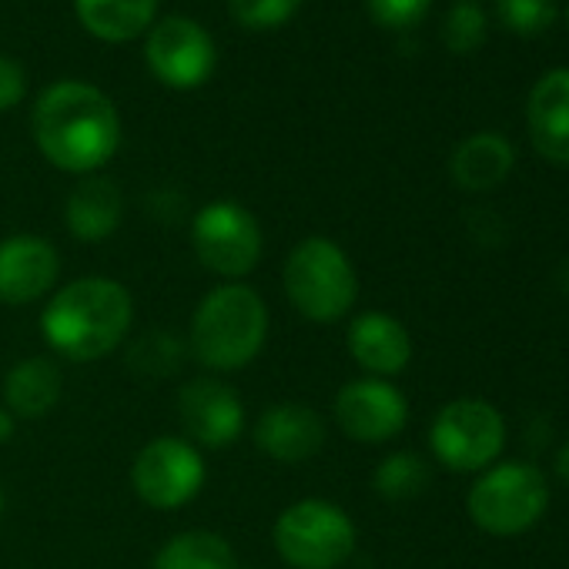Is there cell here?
Here are the masks:
<instances>
[{
	"instance_id": "cell-1",
	"label": "cell",
	"mask_w": 569,
	"mask_h": 569,
	"mask_svg": "<svg viewBox=\"0 0 569 569\" xmlns=\"http://www.w3.org/2000/svg\"><path fill=\"white\" fill-rule=\"evenodd\" d=\"M38 151L68 174H94L121 144L114 101L88 81H58L44 88L31 111Z\"/></svg>"
},
{
	"instance_id": "cell-2",
	"label": "cell",
	"mask_w": 569,
	"mask_h": 569,
	"mask_svg": "<svg viewBox=\"0 0 569 569\" xmlns=\"http://www.w3.org/2000/svg\"><path fill=\"white\" fill-rule=\"evenodd\" d=\"M134 299L114 278H78L51 292L41 312L44 342L71 362L111 356L131 332Z\"/></svg>"
},
{
	"instance_id": "cell-3",
	"label": "cell",
	"mask_w": 569,
	"mask_h": 569,
	"mask_svg": "<svg viewBox=\"0 0 569 569\" xmlns=\"http://www.w3.org/2000/svg\"><path fill=\"white\" fill-rule=\"evenodd\" d=\"M268 342V306L244 281H221L191 316V356L214 372L251 366Z\"/></svg>"
},
{
	"instance_id": "cell-4",
	"label": "cell",
	"mask_w": 569,
	"mask_h": 569,
	"mask_svg": "<svg viewBox=\"0 0 569 569\" xmlns=\"http://www.w3.org/2000/svg\"><path fill=\"white\" fill-rule=\"evenodd\" d=\"M281 284L289 306L319 326L339 322L359 299V274L339 241L312 234L299 241L281 268Z\"/></svg>"
},
{
	"instance_id": "cell-5",
	"label": "cell",
	"mask_w": 569,
	"mask_h": 569,
	"mask_svg": "<svg viewBox=\"0 0 569 569\" xmlns=\"http://www.w3.org/2000/svg\"><path fill=\"white\" fill-rule=\"evenodd\" d=\"M271 539L292 569H339L356 552L359 532L342 506L329 499H299L278 512Z\"/></svg>"
},
{
	"instance_id": "cell-6",
	"label": "cell",
	"mask_w": 569,
	"mask_h": 569,
	"mask_svg": "<svg viewBox=\"0 0 569 569\" xmlns=\"http://www.w3.org/2000/svg\"><path fill=\"white\" fill-rule=\"evenodd\" d=\"M549 502L546 476L529 462H502L469 489V516L492 536L526 532Z\"/></svg>"
},
{
	"instance_id": "cell-7",
	"label": "cell",
	"mask_w": 569,
	"mask_h": 569,
	"mask_svg": "<svg viewBox=\"0 0 569 569\" xmlns=\"http://www.w3.org/2000/svg\"><path fill=\"white\" fill-rule=\"evenodd\" d=\"M191 248L211 274L241 281L261 258L258 218L238 201H208L191 218Z\"/></svg>"
},
{
	"instance_id": "cell-8",
	"label": "cell",
	"mask_w": 569,
	"mask_h": 569,
	"mask_svg": "<svg viewBox=\"0 0 569 569\" xmlns=\"http://www.w3.org/2000/svg\"><path fill=\"white\" fill-rule=\"evenodd\" d=\"M432 456L452 472L486 469L506 446V422L486 399H456L439 409L429 429Z\"/></svg>"
},
{
	"instance_id": "cell-9",
	"label": "cell",
	"mask_w": 569,
	"mask_h": 569,
	"mask_svg": "<svg viewBox=\"0 0 569 569\" xmlns=\"http://www.w3.org/2000/svg\"><path fill=\"white\" fill-rule=\"evenodd\" d=\"M201 452L178 436L151 439L131 462V489L151 509H181L204 486Z\"/></svg>"
},
{
	"instance_id": "cell-10",
	"label": "cell",
	"mask_w": 569,
	"mask_h": 569,
	"mask_svg": "<svg viewBox=\"0 0 569 569\" xmlns=\"http://www.w3.org/2000/svg\"><path fill=\"white\" fill-rule=\"evenodd\" d=\"M144 61L161 84L174 91H191L214 74L218 48L198 21L171 14L151 24L144 41Z\"/></svg>"
},
{
	"instance_id": "cell-11",
	"label": "cell",
	"mask_w": 569,
	"mask_h": 569,
	"mask_svg": "<svg viewBox=\"0 0 569 569\" xmlns=\"http://www.w3.org/2000/svg\"><path fill=\"white\" fill-rule=\"evenodd\" d=\"M409 402L386 379H356L336 396V422L339 429L366 446H379L396 439L406 429Z\"/></svg>"
},
{
	"instance_id": "cell-12",
	"label": "cell",
	"mask_w": 569,
	"mask_h": 569,
	"mask_svg": "<svg viewBox=\"0 0 569 569\" xmlns=\"http://www.w3.org/2000/svg\"><path fill=\"white\" fill-rule=\"evenodd\" d=\"M178 419L191 446L198 442L204 449H224L244 429V406L231 386H224L221 379L201 376L181 386Z\"/></svg>"
},
{
	"instance_id": "cell-13",
	"label": "cell",
	"mask_w": 569,
	"mask_h": 569,
	"mask_svg": "<svg viewBox=\"0 0 569 569\" xmlns=\"http://www.w3.org/2000/svg\"><path fill=\"white\" fill-rule=\"evenodd\" d=\"M61 254L41 234H11L0 241V306H31L54 292Z\"/></svg>"
},
{
	"instance_id": "cell-14",
	"label": "cell",
	"mask_w": 569,
	"mask_h": 569,
	"mask_svg": "<svg viewBox=\"0 0 569 569\" xmlns=\"http://www.w3.org/2000/svg\"><path fill=\"white\" fill-rule=\"evenodd\" d=\"M254 446L284 466L309 462L326 446V422L306 402H278L268 406L254 422Z\"/></svg>"
},
{
	"instance_id": "cell-15",
	"label": "cell",
	"mask_w": 569,
	"mask_h": 569,
	"mask_svg": "<svg viewBox=\"0 0 569 569\" xmlns=\"http://www.w3.org/2000/svg\"><path fill=\"white\" fill-rule=\"evenodd\" d=\"M529 138L552 164H569V68L542 74L526 104Z\"/></svg>"
},
{
	"instance_id": "cell-16",
	"label": "cell",
	"mask_w": 569,
	"mask_h": 569,
	"mask_svg": "<svg viewBox=\"0 0 569 569\" xmlns=\"http://www.w3.org/2000/svg\"><path fill=\"white\" fill-rule=\"evenodd\" d=\"M349 356L372 376H399L412 359V339L406 326L386 312H366L349 326Z\"/></svg>"
},
{
	"instance_id": "cell-17",
	"label": "cell",
	"mask_w": 569,
	"mask_h": 569,
	"mask_svg": "<svg viewBox=\"0 0 569 569\" xmlns=\"http://www.w3.org/2000/svg\"><path fill=\"white\" fill-rule=\"evenodd\" d=\"M64 221H68V231L78 241L98 244V241L111 238L124 221V194H121V188L111 178L84 174L81 184L68 194Z\"/></svg>"
},
{
	"instance_id": "cell-18",
	"label": "cell",
	"mask_w": 569,
	"mask_h": 569,
	"mask_svg": "<svg viewBox=\"0 0 569 569\" xmlns=\"http://www.w3.org/2000/svg\"><path fill=\"white\" fill-rule=\"evenodd\" d=\"M512 164H516L512 144L502 134L482 131V134L466 138L452 151L449 171L462 191H492L496 184H502L509 178Z\"/></svg>"
},
{
	"instance_id": "cell-19",
	"label": "cell",
	"mask_w": 569,
	"mask_h": 569,
	"mask_svg": "<svg viewBox=\"0 0 569 569\" xmlns=\"http://www.w3.org/2000/svg\"><path fill=\"white\" fill-rule=\"evenodd\" d=\"M61 392H64L61 369L44 356L21 359L4 379V406L11 409L14 419L48 416L61 402Z\"/></svg>"
},
{
	"instance_id": "cell-20",
	"label": "cell",
	"mask_w": 569,
	"mask_h": 569,
	"mask_svg": "<svg viewBox=\"0 0 569 569\" xmlns=\"http://www.w3.org/2000/svg\"><path fill=\"white\" fill-rule=\"evenodd\" d=\"M161 0H74L81 28L104 44H128L154 24Z\"/></svg>"
},
{
	"instance_id": "cell-21",
	"label": "cell",
	"mask_w": 569,
	"mask_h": 569,
	"mask_svg": "<svg viewBox=\"0 0 569 569\" xmlns=\"http://www.w3.org/2000/svg\"><path fill=\"white\" fill-rule=\"evenodd\" d=\"M151 569H238V556L224 536L211 529H184L154 552Z\"/></svg>"
},
{
	"instance_id": "cell-22",
	"label": "cell",
	"mask_w": 569,
	"mask_h": 569,
	"mask_svg": "<svg viewBox=\"0 0 569 569\" xmlns=\"http://www.w3.org/2000/svg\"><path fill=\"white\" fill-rule=\"evenodd\" d=\"M429 482H432V469L419 452H392L376 466L372 476L376 492L389 502L416 499L429 489Z\"/></svg>"
},
{
	"instance_id": "cell-23",
	"label": "cell",
	"mask_w": 569,
	"mask_h": 569,
	"mask_svg": "<svg viewBox=\"0 0 569 569\" xmlns=\"http://www.w3.org/2000/svg\"><path fill=\"white\" fill-rule=\"evenodd\" d=\"M184 346L168 332H144L128 349V366L144 379H164L181 369Z\"/></svg>"
},
{
	"instance_id": "cell-24",
	"label": "cell",
	"mask_w": 569,
	"mask_h": 569,
	"mask_svg": "<svg viewBox=\"0 0 569 569\" xmlns=\"http://www.w3.org/2000/svg\"><path fill=\"white\" fill-rule=\"evenodd\" d=\"M442 41L456 54L476 51L486 41V14H482V8L472 4V0H459V4H452V11L446 14V24H442Z\"/></svg>"
},
{
	"instance_id": "cell-25",
	"label": "cell",
	"mask_w": 569,
	"mask_h": 569,
	"mask_svg": "<svg viewBox=\"0 0 569 569\" xmlns=\"http://www.w3.org/2000/svg\"><path fill=\"white\" fill-rule=\"evenodd\" d=\"M302 8V0H228V14L234 24L248 31H271L292 21V14Z\"/></svg>"
},
{
	"instance_id": "cell-26",
	"label": "cell",
	"mask_w": 569,
	"mask_h": 569,
	"mask_svg": "<svg viewBox=\"0 0 569 569\" xmlns=\"http://www.w3.org/2000/svg\"><path fill=\"white\" fill-rule=\"evenodd\" d=\"M499 21L516 34H542L556 18V0H496Z\"/></svg>"
},
{
	"instance_id": "cell-27",
	"label": "cell",
	"mask_w": 569,
	"mask_h": 569,
	"mask_svg": "<svg viewBox=\"0 0 569 569\" xmlns=\"http://www.w3.org/2000/svg\"><path fill=\"white\" fill-rule=\"evenodd\" d=\"M432 0H366V8L376 24L382 28H412L426 18Z\"/></svg>"
},
{
	"instance_id": "cell-28",
	"label": "cell",
	"mask_w": 569,
	"mask_h": 569,
	"mask_svg": "<svg viewBox=\"0 0 569 569\" xmlns=\"http://www.w3.org/2000/svg\"><path fill=\"white\" fill-rule=\"evenodd\" d=\"M28 94V78L24 68L11 58H0V111H11L24 101Z\"/></svg>"
},
{
	"instance_id": "cell-29",
	"label": "cell",
	"mask_w": 569,
	"mask_h": 569,
	"mask_svg": "<svg viewBox=\"0 0 569 569\" xmlns=\"http://www.w3.org/2000/svg\"><path fill=\"white\" fill-rule=\"evenodd\" d=\"M14 432H18V419L11 416V409H8V406H0V446L11 442V439H14Z\"/></svg>"
},
{
	"instance_id": "cell-30",
	"label": "cell",
	"mask_w": 569,
	"mask_h": 569,
	"mask_svg": "<svg viewBox=\"0 0 569 569\" xmlns=\"http://www.w3.org/2000/svg\"><path fill=\"white\" fill-rule=\"evenodd\" d=\"M556 472H559V479L569 486V442L559 449V456H556Z\"/></svg>"
},
{
	"instance_id": "cell-31",
	"label": "cell",
	"mask_w": 569,
	"mask_h": 569,
	"mask_svg": "<svg viewBox=\"0 0 569 569\" xmlns=\"http://www.w3.org/2000/svg\"><path fill=\"white\" fill-rule=\"evenodd\" d=\"M556 278H559V289H562V296L569 299V258L559 264V274H556Z\"/></svg>"
},
{
	"instance_id": "cell-32",
	"label": "cell",
	"mask_w": 569,
	"mask_h": 569,
	"mask_svg": "<svg viewBox=\"0 0 569 569\" xmlns=\"http://www.w3.org/2000/svg\"><path fill=\"white\" fill-rule=\"evenodd\" d=\"M0 516H4V489H0Z\"/></svg>"
},
{
	"instance_id": "cell-33",
	"label": "cell",
	"mask_w": 569,
	"mask_h": 569,
	"mask_svg": "<svg viewBox=\"0 0 569 569\" xmlns=\"http://www.w3.org/2000/svg\"><path fill=\"white\" fill-rule=\"evenodd\" d=\"M238 569H251V566H241V562H238Z\"/></svg>"
},
{
	"instance_id": "cell-34",
	"label": "cell",
	"mask_w": 569,
	"mask_h": 569,
	"mask_svg": "<svg viewBox=\"0 0 569 569\" xmlns=\"http://www.w3.org/2000/svg\"><path fill=\"white\" fill-rule=\"evenodd\" d=\"M566 24H569V8H566Z\"/></svg>"
}]
</instances>
